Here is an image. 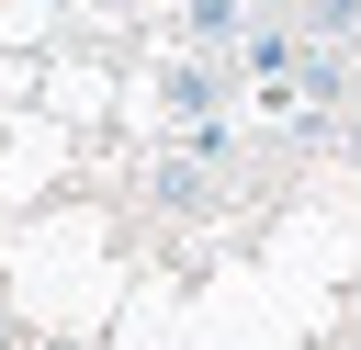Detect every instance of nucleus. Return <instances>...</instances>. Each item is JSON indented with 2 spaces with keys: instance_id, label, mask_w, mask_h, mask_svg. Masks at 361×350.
Wrapping results in <instances>:
<instances>
[{
  "instance_id": "f257e3e1",
  "label": "nucleus",
  "mask_w": 361,
  "mask_h": 350,
  "mask_svg": "<svg viewBox=\"0 0 361 350\" xmlns=\"http://www.w3.org/2000/svg\"><path fill=\"white\" fill-rule=\"evenodd\" d=\"M180 23H192L203 45H226V34H237V0H180Z\"/></svg>"
},
{
  "instance_id": "f03ea898",
  "label": "nucleus",
  "mask_w": 361,
  "mask_h": 350,
  "mask_svg": "<svg viewBox=\"0 0 361 350\" xmlns=\"http://www.w3.org/2000/svg\"><path fill=\"white\" fill-rule=\"evenodd\" d=\"M316 23H327V34H338V23H361V0H316Z\"/></svg>"
},
{
  "instance_id": "7ed1b4c3",
  "label": "nucleus",
  "mask_w": 361,
  "mask_h": 350,
  "mask_svg": "<svg viewBox=\"0 0 361 350\" xmlns=\"http://www.w3.org/2000/svg\"><path fill=\"white\" fill-rule=\"evenodd\" d=\"M0 350H11V327H0Z\"/></svg>"
}]
</instances>
